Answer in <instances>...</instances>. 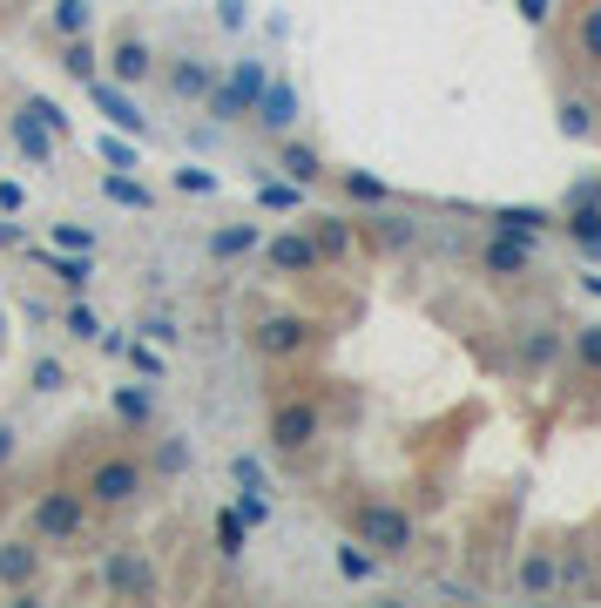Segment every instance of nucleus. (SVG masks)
I'll return each instance as SVG.
<instances>
[{"mask_svg":"<svg viewBox=\"0 0 601 608\" xmlns=\"http://www.w3.org/2000/svg\"><path fill=\"white\" fill-rule=\"evenodd\" d=\"M116 412H122L129 426H149V419H156V399H149L142 386H116Z\"/></svg>","mask_w":601,"mask_h":608,"instance_id":"23","label":"nucleus"},{"mask_svg":"<svg viewBox=\"0 0 601 608\" xmlns=\"http://www.w3.org/2000/svg\"><path fill=\"white\" fill-rule=\"evenodd\" d=\"M318 440V406L311 399H278L271 406V447L278 453H304Z\"/></svg>","mask_w":601,"mask_h":608,"instance_id":"4","label":"nucleus"},{"mask_svg":"<svg viewBox=\"0 0 601 608\" xmlns=\"http://www.w3.org/2000/svg\"><path fill=\"white\" fill-rule=\"evenodd\" d=\"M257 494H264V487H250V494L237 500V514L250 520V528H264V520H271V507H264V500H257Z\"/></svg>","mask_w":601,"mask_h":608,"instance_id":"43","label":"nucleus"},{"mask_svg":"<svg viewBox=\"0 0 601 608\" xmlns=\"http://www.w3.org/2000/svg\"><path fill=\"white\" fill-rule=\"evenodd\" d=\"M102 162H109V169H136V162H142L136 136H116V129H109V136H102Z\"/></svg>","mask_w":601,"mask_h":608,"instance_id":"28","label":"nucleus"},{"mask_svg":"<svg viewBox=\"0 0 601 608\" xmlns=\"http://www.w3.org/2000/svg\"><path fill=\"white\" fill-rule=\"evenodd\" d=\"M554 223H561V217H548V210H493V230H500V237H528V243H534L541 230H554Z\"/></svg>","mask_w":601,"mask_h":608,"instance_id":"16","label":"nucleus"},{"mask_svg":"<svg viewBox=\"0 0 601 608\" xmlns=\"http://www.w3.org/2000/svg\"><path fill=\"white\" fill-rule=\"evenodd\" d=\"M109 68H116V81H142V74L156 68V54H149L142 41H116V54H109Z\"/></svg>","mask_w":601,"mask_h":608,"instance_id":"19","label":"nucleus"},{"mask_svg":"<svg viewBox=\"0 0 601 608\" xmlns=\"http://www.w3.org/2000/svg\"><path fill=\"white\" fill-rule=\"evenodd\" d=\"M142 494V467L136 460H102L96 474H89V500L96 507H129Z\"/></svg>","mask_w":601,"mask_h":608,"instance_id":"6","label":"nucleus"},{"mask_svg":"<svg viewBox=\"0 0 601 608\" xmlns=\"http://www.w3.org/2000/svg\"><path fill=\"white\" fill-rule=\"evenodd\" d=\"M243 250H257V230L250 223H230V230L210 237V257H243Z\"/></svg>","mask_w":601,"mask_h":608,"instance_id":"26","label":"nucleus"},{"mask_svg":"<svg viewBox=\"0 0 601 608\" xmlns=\"http://www.w3.org/2000/svg\"><path fill=\"white\" fill-rule=\"evenodd\" d=\"M352 520H359V541H365V548H379V561L412 548V514H405V507H392V500H365Z\"/></svg>","mask_w":601,"mask_h":608,"instance_id":"1","label":"nucleus"},{"mask_svg":"<svg viewBox=\"0 0 601 608\" xmlns=\"http://www.w3.org/2000/svg\"><path fill=\"white\" fill-rule=\"evenodd\" d=\"M480 265H487V278H521V271L534 265V243H528V237H500V230H493Z\"/></svg>","mask_w":601,"mask_h":608,"instance_id":"7","label":"nucleus"},{"mask_svg":"<svg viewBox=\"0 0 601 608\" xmlns=\"http://www.w3.org/2000/svg\"><path fill=\"white\" fill-rule=\"evenodd\" d=\"M257 203H264V210H298V203H304V183H291V177L278 183V177H271V183H257Z\"/></svg>","mask_w":601,"mask_h":608,"instance_id":"24","label":"nucleus"},{"mask_svg":"<svg viewBox=\"0 0 601 608\" xmlns=\"http://www.w3.org/2000/svg\"><path fill=\"white\" fill-rule=\"evenodd\" d=\"M34 568H41V555L28 548V541H0V588H34Z\"/></svg>","mask_w":601,"mask_h":608,"instance_id":"12","label":"nucleus"},{"mask_svg":"<svg viewBox=\"0 0 601 608\" xmlns=\"http://www.w3.org/2000/svg\"><path fill=\"white\" fill-rule=\"evenodd\" d=\"M581 54H588V61H601V0L581 14Z\"/></svg>","mask_w":601,"mask_h":608,"instance_id":"38","label":"nucleus"},{"mask_svg":"<svg viewBox=\"0 0 601 608\" xmlns=\"http://www.w3.org/2000/svg\"><path fill=\"white\" fill-rule=\"evenodd\" d=\"M102 581H109L122 601H156V588H162V581H156V561L136 555V548H116V555L102 561Z\"/></svg>","mask_w":601,"mask_h":608,"instance_id":"3","label":"nucleus"},{"mask_svg":"<svg viewBox=\"0 0 601 608\" xmlns=\"http://www.w3.org/2000/svg\"><path fill=\"white\" fill-rule=\"evenodd\" d=\"M264 257H271V271H284V278H298V271H318V243H311L304 230H284V237H271V243H264Z\"/></svg>","mask_w":601,"mask_h":608,"instance_id":"9","label":"nucleus"},{"mask_svg":"<svg viewBox=\"0 0 601 608\" xmlns=\"http://www.w3.org/2000/svg\"><path fill=\"white\" fill-rule=\"evenodd\" d=\"M169 89H177L183 102H203V96L217 89V81H210V61H197V54H190V61H177V68H169Z\"/></svg>","mask_w":601,"mask_h":608,"instance_id":"15","label":"nucleus"},{"mask_svg":"<svg viewBox=\"0 0 601 608\" xmlns=\"http://www.w3.org/2000/svg\"><path fill=\"white\" fill-rule=\"evenodd\" d=\"M581 285H588V291H594V298H601V278H581Z\"/></svg>","mask_w":601,"mask_h":608,"instance_id":"49","label":"nucleus"},{"mask_svg":"<svg viewBox=\"0 0 601 608\" xmlns=\"http://www.w3.org/2000/svg\"><path fill=\"white\" fill-rule=\"evenodd\" d=\"M345 190H352L359 203H385V183H379V177H365V169H345Z\"/></svg>","mask_w":601,"mask_h":608,"instance_id":"37","label":"nucleus"},{"mask_svg":"<svg viewBox=\"0 0 601 608\" xmlns=\"http://www.w3.org/2000/svg\"><path fill=\"white\" fill-rule=\"evenodd\" d=\"M61 68H68L74 81H96V48L81 41V34H68V48H61Z\"/></svg>","mask_w":601,"mask_h":608,"instance_id":"25","label":"nucleus"},{"mask_svg":"<svg viewBox=\"0 0 601 608\" xmlns=\"http://www.w3.org/2000/svg\"><path fill=\"white\" fill-rule=\"evenodd\" d=\"M554 588H561V561H554V548H534V555L521 561V595L541 601V595H554Z\"/></svg>","mask_w":601,"mask_h":608,"instance_id":"14","label":"nucleus"},{"mask_svg":"<svg viewBox=\"0 0 601 608\" xmlns=\"http://www.w3.org/2000/svg\"><path fill=\"white\" fill-rule=\"evenodd\" d=\"M554 352H561V331H554V325H534V331H528V366H548Z\"/></svg>","mask_w":601,"mask_h":608,"instance_id":"32","label":"nucleus"},{"mask_svg":"<svg viewBox=\"0 0 601 608\" xmlns=\"http://www.w3.org/2000/svg\"><path fill=\"white\" fill-rule=\"evenodd\" d=\"M223 28H243V0H223Z\"/></svg>","mask_w":601,"mask_h":608,"instance_id":"47","label":"nucleus"},{"mask_svg":"<svg viewBox=\"0 0 601 608\" xmlns=\"http://www.w3.org/2000/svg\"><path fill=\"white\" fill-rule=\"evenodd\" d=\"M0 331H8V318H0Z\"/></svg>","mask_w":601,"mask_h":608,"instance_id":"50","label":"nucleus"},{"mask_svg":"<svg viewBox=\"0 0 601 608\" xmlns=\"http://www.w3.org/2000/svg\"><path fill=\"white\" fill-rule=\"evenodd\" d=\"M264 61H237L230 68V81H217L210 89V116H223V122H237V116H250L257 109V96H264Z\"/></svg>","mask_w":601,"mask_h":608,"instance_id":"2","label":"nucleus"},{"mask_svg":"<svg viewBox=\"0 0 601 608\" xmlns=\"http://www.w3.org/2000/svg\"><path fill=\"white\" fill-rule=\"evenodd\" d=\"M81 520H89V500L81 494H41L34 500V535L41 541H74Z\"/></svg>","mask_w":601,"mask_h":608,"instance_id":"5","label":"nucleus"},{"mask_svg":"<svg viewBox=\"0 0 601 608\" xmlns=\"http://www.w3.org/2000/svg\"><path fill=\"white\" fill-rule=\"evenodd\" d=\"M61 331H68V338H102V325H96L89 305H68V311H61Z\"/></svg>","mask_w":601,"mask_h":608,"instance_id":"34","label":"nucleus"},{"mask_svg":"<svg viewBox=\"0 0 601 608\" xmlns=\"http://www.w3.org/2000/svg\"><path fill=\"white\" fill-rule=\"evenodd\" d=\"M102 197H109V203H122V210H149V203H156V197L129 177V169H109V177H102Z\"/></svg>","mask_w":601,"mask_h":608,"instance_id":"18","label":"nucleus"},{"mask_svg":"<svg viewBox=\"0 0 601 608\" xmlns=\"http://www.w3.org/2000/svg\"><path fill=\"white\" fill-rule=\"evenodd\" d=\"M304 338H311V318H298V311H278V318H264V325H257V345H264L271 359H291Z\"/></svg>","mask_w":601,"mask_h":608,"instance_id":"8","label":"nucleus"},{"mask_svg":"<svg viewBox=\"0 0 601 608\" xmlns=\"http://www.w3.org/2000/svg\"><path fill=\"white\" fill-rule=\"evenodd\" d=\"M338 568H345V581H372L379 575V555H365V541L359 548H338Z\"/></svg>","mask_w":601,"mask_h":608,"instance_id":"30","label":"nucleus"},{"mask_svg":"<svg viewBox=\"0 0 601 608\" xmlns=\"http://www.w3.org/2000/svg\"><path fill=\"white\" fill-rule=\"evenodd\" d=\"M28 116H34L48 136H68V116H61V102H48V96H28Z\"/></svg>","mask_w":601,"mask_h":608,"instance_id":"33","label":"nucleus"},{"mask_svg":"<svg viewBox=\"0 0 601 608\" xmlns=\"http://www.w3.org/2000/svg\"><path fill=\"white\" fill-rule=\"evenodd\" d=\"M21 203H28V197H21V183H0V210H8V217H14Z\"/></svg>","mask_w":601,"mask_h":608,"instance_id":"46","label":"nucleus"},{"mask_svg":"<svg viewBox=\"0 0 601 608\" xmlns=\"http://www.w3.org/2000/svg\"><path fill=\"white\" fill-rule=\"evenodd\" d=\"M372 237H379L385 250H399V243L412 237V223H405V217H385V210H379V217H372Z\"/></svg>","mask_w":601,"mask_h":608,"instance_id":"36","label":"nucleus"},{"mask_svg":"<svg viewBox=\"0 0 601 608\" xmlns=\"http://www.w3.org/2000/svg\"><path fill=\"white\" fill-rule=\"evenodd\" d=\"M548 14H554V0H521V21H528V28H541Z\"/></svg>","mask_w":601,"mask_h":608,"instance_id":"45","label":"nucleus"},{"mask_svg":"<svg viewBox=\"0 0 601 608\" xmlns=\"http://www.w3.org/2000/svg\"><path fill=\"white\" fill-rule=\"evenodd\" d=\"M8 129H14V142H21V149H28L34 162H54V142H48V129H41V122H34L28 109H21V116H8Z\"/></svg>","mask_w":601,"mask_h":608,"instance_id":"20","label":"nucleus"},{"mask_svg":"<svg viewBox=\"0 0 601 608\" xmlns=\"http://www.w3.org/2000/svg\"><path fill=\"white\" fill-rule=\"evenodd\" d=\"M89 28V0H54V34L68 41V34H81Z\"/></svg>","mask_w":601,"mask_h":608,"instance_id":"29","label":"nucleus"},{"mask_svg":"<svg viewBox=\"0 0 601 608\" xmlns=\"http://www.w3.org/2000/svg\"><path fill=\"white\" fill-rule=\"evenodd\" d=\"M574 359H581L588 372H601V325H581V331H574Z\"/></svg>","mask_w":601,"mask_h":608,"instance_id":"35","label":"nucleus"},{"mask_svg":"<svg viewBox=\"0 0 601 608\" xmlns=\"http://www.w3.org/2000/svg\"><path fill=\"white\" fill-rule=\"evenodd\" d=\"M561 136H574V142H581V136H594V109L568 96V102H561Z\"/></svg>","mask_w":601,"mask_h":608,"instance_id":"31","label":"nucleus"},{"mask_svg":"<svg viewBox=\"0 0 601 608\" xmlns=\"http://www.w3.org/2000/svg\"><path fill=\"white\" fill-rule=\"evenodd\" d=\"M568 237L581 243V257H594V265H601V210H594V197H581V203H568Z\"/></svg>","mask_w":601,"mask_h":608,"instance_id":"13","label":"nucleus"},{"mask_svg":"<svg viewBox=\"0 0 601 608\" xmlns=\"http://www.w3.org/2000/svg\"><path fill=\"white\" fill-rule=\"evenodd\" d=\"M243 535H250V520H243L237 507H223V514H217V548H223V561L243 555Z\"/></svg>","mask_w":601,"mask_h":608,"instance_id":"22","label":"nucleus"},{"mask_svg":"<svg viewBox=\"0 0 601 608\" xmlns=\"http://www.w3.org/2000/svg\"><path fill=\"white\" fill-rule=\"evenodd\" d=\"M61 386H68L61 359H34V392H61Z\"/></svg>","mask_w":601,"mask_h":608,"instance_id":"39","label":"nucleus"},{"mask_svg":"<svg viewBox=\"0 0 601 608\" xmlns=\"http://www.w3.org/2000/svg\"><path fill=\"white\" fill-rule=\"evenodd\" d=\"M278 169H284L291 183H304V190H311V183L324 177V162H318V149H304V142H284V149H278Z\"/></svg>","mask_w":601,"mask_h":608,"instance_id":"17","label":"nucleus"},{"mask_svg":"<svg viewBox=\"0 0 601 608\" xmlns=\"http://www.w3.org/2000/svg\"><path fill=\"white\" fill-rule=\"evenodd\" d=\"M14 460V426H0V467Z\"/></svg>","mask_w":601,"mask_h":608,"instance_id":"48","label":"nucleus"},{"mask_svg":"<svg viewBox=\"0 0 601 608\" xmlns=\"http://www.w3.org/2000/svg\"><path fill=\"white\" fill-rule=\"evenodd\" d=\"M54 250H96V237L81 223H54Z\"/></svg>","mask_w":601,"mask_h":608,"instance_id":"41","label":"nucleus"},{"mask_svg":"<svg viewBox=\"0 0 601 608\" xmlns=\"http://www.w3.org/2000/svg\"><path fill=\"white\" fill-rule=\"evenodd\" d=\"M54 278H61L68 291H89V278H96V271H89V250H74V257L54 250Z\"/></svg>","mask_w":601,"mask_h":608,"instance_id":"27","label":"nucleus"},{"mask_svg":"<svg viewBox=\"0 0 601 608\" xmlns=\"http://www.w3.org/2000/svg\"><path fill=\"white\" fill-rule=\"evenodd\" d=\"M257 122H264L271 136L278 129H291L298 122V89H291V81H264V96H257V109H250Z\"/></svg>","mask_w":601,"mask_h":608,"instance_id":"10","label":"nucleus"},{"mask_svg":"<svg viewBox=\"0 0 601 608\" xmlns=\"http://www.w3.org/2000/svg\"><path fill=\"white\" fill-rule=\"evenodd\" d=\"M311 243H318V257H345L352 250V223L345 217H324V223H311Z\"/></svg>","mask_w":601,"mask_h":608,"instance_id":"21","label":"nucleus"},{"mask_svg":"<svg viewBox=\"0 0 601 608\" xmlns=\"http://www.w3.org/2000/svg\"><path fill=\"white\" fill-rule=\"evenodd\" d=\"M89 96H96V109H102V116H109V122H116L122 136H136V142L149 136V122H142V109H136L129 96H116V89H109V81H89Z\"/></svg>","mask_w":601,"mask_h":608,"instance_id":"11","label":"nucleus"},{"mask_svg":"<svg viewBox=\"0 0 601 608\" xmlns=\"http://www.w3.org/2000/svg\"><path fill=\"white\" fill-rule=\"evenodd\" d=\"M156 467H162V474H183V467H190V447H183V440H162Z\"/></svg>","mask_w":601,"mask_h":608,"instance_id":"42","label":"nucleus"},{"mask_svg":"<svg viewBox=\"0 0 601 608\" xmlns=\"http://www.w3.org/2000/svg\"><path fill=\"white\" fill-rule=\"evenodd\" d=\"M142 338H149V345H177L183 331H177V318H149V325H142Z\"/></svg>","mask_w":601,"mask_h":608,"instance_id":"44","label":"nucleus"},{"mask_svg":"<svg viewBox=\"0 0 601 608\" xmlns=\"http://www.w3.org/2000/svg\"><path fill=\"white\" fill-rule=\"evenodd\" d=\"M177 190H190V197H210V190H223L210 169H177Z\"/></svg>","mask_w":601,"mask_h":608,"instance_id":"40","label":"nucleus"}]
</instances>
